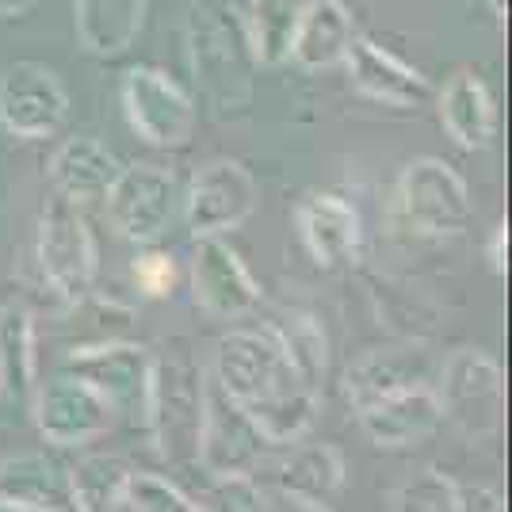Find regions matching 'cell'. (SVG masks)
Instances as JSON below:
<instances>
[{
  "label": "cell",
  "instance_id": "obj_1",
  "mask_svg": "<svg viewBox=\"0 0 512 512\" xmlns=\"http://www.w3.org/2000/svg\"><path fill=\"white\" fill-rule=\"evenodd\" d=\"M188 62L207 104L222 115L253 100L256 62L245 12L234 0H195L188 12Z\"/></svg>",
  "mask_w": 512,
  "mask_h": 512
},
{
  "label": "cell",
  "instance_id": "obj_2",
  "mask_svg": "<svg viewBox=\"0 0 512 512\" xmlns=\"http://www.w3.org/2000/svg\"><path fill=\"white\" fill-rule=\"evenodd\" d=\"M207 386L211 383L192 356H184V352L153 356L142 425L150 432L157 455L172 470L199 467V432H203V413H207Z\"/></svg>",
  "mask_w": 512,
  "mask_h": 512
},
{
  "label": "cell",
  "instance_id": "obj_3",
  "mask_svg": "<svg viewBox=\"0 0 512 512\" xmlns=\"http://www.w3.org/2000/svg\"><path fill=\"white\" fill-rule=\"evenodd\" d=\"M214 386L237 406H253V402L299 390L306 383L291 367L287 352L279 348L276 333L268 325H256V329H234V333L218 337V344H214Z\"/></svg>",
  "mask_w": 512,
  "mask_h": 512
},
{
  "label": "cell",
  "instance_id": "obj_4",
  "mask_svg": "<svg viewBox=\"0 0 512 512\" xmlns=\"http://www.w3.org/2000/svg\"><path fill=\"white\" fill-rule=\"evenodd\" d=\"M35 260L46 287L65 302H85L96 283V241L85 214L65 195H50L39 214Z\"/></svg>",
  "mask_w": 512,
  "mask_h": 512
},
{
  "label": "cell",
  "instance_id": "obj_5",
  "mask_svg": "<svg viewBox=\"0 0 512 512\" xmlns=\"http://www.w3.org/2000/svg\"><path fill=\"white\" fill-rule=\"evenodd\" d=\"M436 398L470 440H493L505 421V375L482 348H455L440 367Z\"/></svg>",
  "mask_w": 512,
  "mask_h": 512
},
{
  "label": "cell",
  "instance_id": "obj_6",
  "mask_svg": "<svg viewBox=\"0 0 512 512\" xmlns=\"http://www.w3.org/2000/svg\"><path fill=\"white\" fill-rule=\"evenodd\" d=\"M394 203L409 226L428 237L463 234L474 211L467 180L440 157H413L398 176Z\"/></svg>",
  "mask_w": 512,
  "mask_h": 512
},
{
  "label": "cell",
  "instance_id": "obj_7",
  "mask_svg": "<svg viewBox=\"0 0 512 512\" xmlns=\"http://www.w3.org/2000/svg\"><path fill=\"white\" fill-rule=\"evenodd\" d=\"M31 417L46 444L54 448H85L92 440L107 436L119 413L104 394H96L85 379L77 375H54L43 386L35 383L31 390Z\"/></svg>",
  "mask_w": 512,
  "mask_h": 512
},
{
  "label": "cell",
  "instance_id": "obj_8",
  "mask_svg": "<svg viewBox=\"0 0 512 512\" xmlns=\"http://www.w3.org/2000/svg\"><path fill=\"white\" fill-rule=\"evenodd\" d=\"M119 100H123L130 130L142 142H150L157 150H180L192 142L195 104L169 73L153 65H134L119 85Z\"/></svg>",
  "mask_w": 512,
  "mask_h": 512
},
{
  "label": "cell",
  "instance_id": "obj_9",
  "mask_svg": "<svg viewBox=\"0 0 512 512\" xmlns=\"http://www.w3.org/2000/svg\"><path fill=\"white\" fill-rule=\"evenodd\" d=\"M65 371L85 379L96 394H104L119 417L142 421L150 394L153 356L146 344L134 341H96L77 344L65 352Z\"/></svg>",
  "mask_w": 512,
  "mask_h": 512
},
{
  "label": "cell",
  "instance_id": "obj_10",
  "mask_svg": "<svg viewBox=\"0 0 512 512\" xmlns=\"http://www.w3.org/2000/svg\"><path fill=\"white\" fill-rule=\"evenodd\" d=\"M176 176L161 165H123L111 180L104 195L107 218L115 234L134 241V245H153L161 241L176 211Z\"/></svg>",
  "mask_w": 512,
  "mask_h": 512
},
{
  "label": "cell",
  "instance_id": "obj_11",
  "mask_svg": "<svg viewBox=\"0 0 512 512\" xmlns=\"http://www.w3.org/2000/svg\"><path fill=\"white\" fill-rule=\"evenodd\" d=\"M69 115V92L58 81L54 69L39 62H16L0 73V130L23 138V142H43L62 130Z\"/></svg>",
  "mask_w": 512,
  "mask_h": 512
},
{
  "label": "cell",
  "instance_id": "obj_12",
  "mask_svg": "<svg viewBox=\"0 0 512 512\" xmlns=\"http://www.w3.org/2000/svg\"><path fill=\"white\" fill-rule=\"evenodd\" d=\"M256 211V180L241 161L218 157L199 165L184 195V222L192 237H222L245 226Z\"/></svg>",
  "mask_w": 512,
  "mask_h": 512
},
{
  "label": "cell",
  "instance_id": "obj_13",
  "mask_svg": "<svg viewBox=\"0 0 512 512\" xmlns=\"http://www.w3.org/2000/svg\"><path fill=\"white\" fill-rule=\"evenodd\" d=\"M192 299L207 318L241 321L260 306L264 291L245 268V260L222 237H195Z\"/></svg>",
  "mask_w": 512,
  "mask_h": 512
},
{
  "label": "cell",
  "instance_id": "obj_14",
  "mask_svg": "<svg viewBox=\"0 0 512 512\" xmlns=\"http://www.w3.org/2000/svg\"><path fill=\"white\" fill-rule=\"evenodd\" d=\"M341 451L333 444H299L276 463V486L264 490V509L325 512L344 486Z\"/></svg>",
  "mask_w": 512,
  "mask_h": 512
},
{
  "label": "cell",
  "instance_id": "obj_15",
  "mask_svg": "<svg viewBox=\"0 0 512 512\" xmlns=\"http://www.w3.org/2000/svg\"><path fill=\"white\" fill-rule=\"evenodd\" d=\"M268 440L256 432L245 409L230 402L218 386H207V413L199 432V470L207 474H256Z\"/></svg>",
  "mask_w": 512,
  "mask_h": 512
},
{
  "label": "cell",
  "instance_id": "obj_16",
  "mask_svg": "<svg viewBox=\"0 0 512 512\" xmlns=\"http://www.w3.org/2000/svg\"><path fill=\"white\" fill-rule=\"evenodd\" d=\"M341 65L348 69L352 88L375 104L417 111L432 100V85H428L425 73L402 62L398 54L383 50L379 43H371V39H352Z\"/></svg>",
  "mask_w": 512,
  "mask_h": 512
},
{
  "label": "cell",
  "instance_id": "obj_17",
  "mask_svg": "<svg viewBox=\"0 0 512 512\" xmlns=\"http://www.w3.org/2000/svg\"><path fill=\"white\" fill-rule=\"evenodd\" d=\"M299 237L321 268H341L360 256V211L337 192H306L295 207Z\"/></svg>",
  "mask_w": 512,
  "mask_h": 512
},
{
  "label": "cell",
  "instance_id": "obj_18",
  "mask_svg": "<svg viewBox=\"0 0 512 512\" xmlns=\"http://www.w3.org/2000/svg\"><path fill=\"white\" fill-rule=\"evenodd\" d=\"M360 417L363 432L375 448H413L428 440L440 421H444V409H440V398L428 383H413L406 390H394L379 398L375 406H367L356 413Z\"/></svg>",
  "mask_w": 512,
  "mask_h": 512
},
{
  "label": "cell",
  "instance_id": "obj_19",
  "mask_svg": "<svg viewBox=\"0 0 512 512\" xmlns=\"http://www.w3.org/2000/svg\"><path fill=\"white\" fill-rule=\"evenodd\" d=\"M0 509L12 512H77L69 467L27 451L0 459Z\"/></svg>",
  "mask_w": 512,
  "mask_h": 512
},
{
  "label": "cell",
  "instance_id": "obj_20",
  "mask_svg": "<svg viewBox=\"0 0 512 512\" xmlns=\"http://www.w3.org/2000/svg\"><path fill=\"white\" fill-rule=\"evenodd\" d=\"M352 39H356V23L344 0H306L287 46V62L302 73L333 69L344 62Z\"/></svg>",
  "mask_w": 512,
  "mask_h": 512
},
{
  "label": "cell",
  "instance_id": "obj_21",
  "mask_svg": "<svg viewBox=\"0 0 512 512\" xmlns=\"http://www.w3.org/2000/svg\"><path fill=\"white\" fill-rule=\"evenodd\" d=\"M425 379H428L425 348H417V344L371 348V352H363L360 360L344 371V398H348V406L360 413V409L375 406L386 394L406 390L413 383H425Z\"/></svg>",
  "mask_w": 512,
  "mask_h": 512
},
{
  "label": "cell",
  "instance_id": "obj_22",
  "mask_svg": "<svg viewBox=\"0 0 512 512\" xmlns=\"http://www.w3.org/2000/svg\"><path fill=\"white\" fill-rule=\"evenodd\" d=\"M119 157L107 150L100 138L92 134H77V138H65L62 146L50 157V184L54 192L65 195L69 203L85 207L104 199L111 180L119 176Z\"/></svg>",
  "mask_w": 512,
  "mask_h": 512
},
{
  "label": "cell",
  "instance_id": "obj_23",
  "mask_svg": "<svg viewBox=\"0 0 512 512\" xmlns=\"http://www.w3.org/2000/svg\"><path fill=\"white\" fill-rule=\"evenodd\" d=\"M440 123L463 150H486L497 138V107L486 81L470 69L451 73L448 85L440 88Z\"/></svg>",
  "mask_w": 512,
  "mask_h": 512
},
{
  "label": "cell",
  "instance_id": "obj_24",
  "mask_svg": "<svg viewBox=\"0 0 512 512\" xmlns=\"http://www.w3.org/2000/svg\"><path fill=\"white\" fill-rule=\"evenodd\" d=\"M146 23V0H73L77 43L96 58L123 54Z\"/></svg>",
  "mask_w": 512,
  "mask_h": 512
},
{
  "label": "cell",
  "instance_id": "obj_25",
  "mask_svg": "<svg viewBox=\"0 0 512 512\" xmlns=\"http://www.w3.org/2000/svg\"><path fill=\"white\" fill-rule=\"evenodd\" d=\"M35 390V321L23 306H0V394L27 402Z\"/></svg>",
  "mask_w": 512,
  "mask_h": 512
},
{
  "label": "cell",
  "instance_id": "obj_26",
  "mask_svg": "<svg viewBox=\"0 0 512 512\" xmlns=\"http://www.w3.org/2000/svg\"><path fill=\"white\" fill-rule=\"evenodd\" d=\"M264 325L276 333L279 348L287 352V360L299 371L302 383L321 394L325 367H329V341H325L321 321L314 314H306V310H283V314L268 318Z\"/></svg>",
  "mask_w": 512,
  "mask_h": 512
},
{
  "label": "cell",
  "instance_id": "obj_27",
  "mask_svg": "<svg viewBox=\"0 0 512 512\" xmlns=\"http://www.w3.org/2000/svg\"><path fill=\"white\" fill-rule=\"evenodd\" d=\"M245 417L256 425V432L268 440V448H287L302 440L314 417H318V390L310 386H299V390H287V394H276V398H264V402H253V406H241Z\"/></svg>",
  "mask_w": 512,
  "mask_h": 512
},
{
  "label": "cell",
  "instance_id": "obj_28",
  "mask_svg": "<svg viewBox=\"0 0 512 512\" xmlns=\"http://www.w3.org/2000/svg\"><path fill=\"white\" fill-rule=\"evenodd\" d=\"M306 0H249L245 8V27H249V43L260 65H283L287 62V46L295 35Z\"/></svg>",
  "mask_w": 512,
  "mask_h": 512
},
{
  "label": "cell",
  "instance_id": "obj_29",
  "mask_svg": "<svg viewBox=\"0 0 512 512\" xmlns=\"http://www.w3.org/2000/svg\"><path fill=\"white\" fill-rule=\"evenodd\" d=\"M130 467L115 455H88L77 467H69L73 478V497H77V512H107L119 509L123 497V482H127Z\"/></svg>",
  "mask_w": 512,
  "mask_h": 512
},
{
  "label": "cell",
  "instance_id": "obj_30",
  "mask_svg": "<svg viewBox=\"0 0 512 512\" xmlns=\"http://www.w3.org/2000/svg\"><path fill=\"white\" fill-rule=\"evenodd\" d=\"M119 509L127 512H199L203 505L192 501L176 482L165 474H146V470H130L123 482Z\"/></svg>",
  "mask_w": 512,
  "mask_h": 512
},
{
  "label": "cell",
  "instance_id": "obj_31",
  "mask_svg": "<svg viewBox=\"0 0 512 512\" xmlns=\"http://www.w3.org/2000/svg\"><path fill=\"white\" fill-rule=\"evenodd\" d=\"M390 505L398 512H459V482L444 470L428 467L406 486H398Z\"/></svg>",
  "mask_w": 512,
  "mask_h": 512
},
{
  "label": "cell",
  "instance_id": "obj_32",
  "mask_svg": "<svg viewBox=\"0 0 512 512\" xmlns=\"http://www.w3.org/2000/svg\"><path fill=\"white\" fill-rule=\"evenodd\" d=\"M214 509L260 512L264 509V486H256V474H211Z\"/></svg>",
  "mask_w": 512,
  "mask_h": 512
},
{
  "label": "cell",
  "instance_id": "obj_33",
  "mask_svg": "<svg viewBox=\"0 0 512 512\" xmlns=\"http://www.w3.org/2000/svg\"><path fill=\"white\" fill-rule=\"evenodd\" d=\"M130 276L138 283L142 295L150 299H165L176 287V260L169 253H157V249H146L130 260Z\"/></svg>",
  "mask_w": 512,
  "mask_h": 512
},
{
  "label": "cell",
  "instance_id": "obj_34",
  "mask_svg": "<svg viewBox=\"0 0 512 512\" xmlns=\"http://www.w3.org/2000/svg\"><path fill=\"white\" fill-rule=\"evenodd\" d=\"M509 501L486 486H459V512H505Z\"/></svg>",
  "mask_w": 512,
  "mask_h": 512
},
{
  "label": "cell",
  "instance_id": "obj_35",
  "mask_svg": "<svg viewBox=\"0 0 512 512\" xmlns=\"http://www.w3.org/2000/svg\"><path fill=\"white\" fill-rule=\"evenodd\" d=\"M486 260H490L493 276L505 279L509 272V226L505 222H497L490 230V241H486Z\"/></svg>",
  "mask_w": 512,
  "mask_h": 512
},
{
  "label": "cell",
  "instance_id": "obj_36",
  "mask_svg": "<svg viewBox=\"0 0 512 512\" xmlns=\"http://www.w3.org/2000/svg\"><path fill=\"white\" fill-rule=\"evenodd\" d=\"M27 4H31V0H0V20H12V16L27 12Z\"/></svg>",
  "mask_w": 512,
  "mask_h": 512
}]
</instances>
